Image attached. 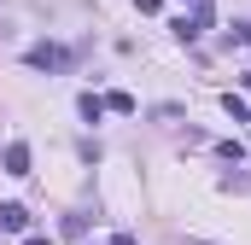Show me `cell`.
Instances as JSON below:
<instances>
[{
    "mask_svg": "<svg viewBox=\"0 0 251 245\" xmlns=\"http://www.w3.org/2000/svg\"><path fill=\"white\" fill-rule=\"evenodd\" d=\"M105 111H117V117H134V94H123V88H117V94H105Z\"/></svg>",
    "mask_w": 251,
    "mask_h": 245,
    "instance_id": "cell-5",
    "label": "cell"
},
{
    "mask_svg": "<svg viewBox=\"0 0 251 245\" xmlns=\"http://www.w3.org/2000/svg\"><path fill=\"white\" fill-rule=\"evenodd\" d=\"M24 245H53V240H47V234H29V240H24Z\"/></svg>",
    "mask_w": 251,
    "mask_h": 245,
    "instance_id": "cell-9",
    "label": "cell"
},
{
    "mask_svg": "<svg viewBox=\"0 0 251 245\" xmlns=\"http://www.w3.org/2000/svg\"><path fill=\"white\" fill-rule=\"evenodd\" d=\"M216 152H222V158H228V164H234V170H240V164H246V140H222V146H216Z\"/></svg>",
    "mask_w": 251,
    "mask_h": 245,
    "instance_id": "cell-7",
    "label": "cell"
},
{
    "mask_svg": "<svg viewBox=\"0 0 251 245\" xmlns=\"http://www.w3.org/2000/svg\"><path fill=\"white\" fill-rule=\"evenodd\" d=\"M24 64H29V70H70V47H59V41H35V47L24 53Z\"/></svg>",
    "mask_w": 251,
    "mask_h": 245,
    "instance_id": "cell-1",
    "label": "cell"
},
{
    "mask_svg": "<svg viewBox=\"0 0 251 245\" xmlns=\"http://www.w3.org/2000/svg\"><path fill=\"white\" fill-rule=\"evenodd\" d=\"M76 111H82L88 122H100V117H105V99H100V94H82V99H76Z\"/></svg>",
    "mask_w": 251,
    "mask_h": 245,
    "instance_id": "cell-4",
    "label": "cell"
},
{
    "mask_svg": "<svg viewBox=\"0 0 251 245\" xmlns=\"http://www.w3.org/2000/svg\"><path fill=\"white\" fill-rule=\"evenodd\" d=\"M111 245H134V234H117V240H111Z\"/></svg>",
    "mask_w": 251,
    "mask_h": 245,
    "instance_id": "cell-11",
    "label": "cell"
},
{
    "mask_svg": "<svg viewBox=\"0 0 251 245\" xmlns=\"http://www.w3.org/2000/svg\"><path fill=\"white\" fill-rule=\"evenodd\" d=\"M181 6H193V12H204V6H210V0H181Z\"/></svg>",
    "mask_w": 251,
    "mask_h": 245,
    "instance_id": "cell-10",
    "label": "cell"
},
{
    "mask_svg": "<svg viewBox=\"0 0 251 245\" xmlns=\"http://www.w3.org/2000/svg\"><path fill=\"white\" fill-rule=\"evenodd\" d=\"M234 41H240V47H251V24H234Z\"/></svg>",
    "mask_w": 251,
    "mask_h": 245,
    "instance_id": "cell-8",
    "label": "cell"
},
{
    "mask_svg": "<svg viewBox=\"0 0 251 245\" xmlns=\"http://www.w3.org/2000/svg\"><path fill=\"white\" fill-rule=\"evenodd\" d=\"M6 175H29V146H24V140L6 146Z\"/></svg>",
    "mask_w": 251,
    "mask_h": 245,
    "instance_id": "cell-2",
    "label": "cell"
},
{
    "mask_svg": "<svg viewBox=\"0 0 251 245\" xmlns=\"http://www.w3.org/2000/svg\"><path fill=\"white\" fill-rule=\"evenodd\" d=\"M222 111H228L234 122H251V105L240 99V94H222Z\"/></svg>",
    "mask_w": 251,
    "mask_h": 245,
    "instance_id": "cell-6",
    "label": "cell"
},
{
    "mask_svg": "<svg viewBox=\"0 0 251 245\" xmlns=\"http://www.w3.org/2000/svg\"><path fill=\"white\" fill-rule=\"evenodd\" d=\"M246 88H251V70H246Z\"/></svg>",
    "mask_w": 251,
    "mask_h": 245,
    "instance_id": "cell-12",
    "label": "cell"
},
{
    "mask_svg": "<svg viewBox=\"0 0 251 245\" xmlns=\"http://www.w3.org/2000/svg\"><path fill=\"white\" fill-rule=\"evenodd\" d=\"M0 228H6V234H24V228H29V210H24V204H0Z\"/></svg>",
    "mask_w": 251,
    "mask_h": 245,
    "instance_id": "cell-3",
    "label": "cell"
}]
</instances>
